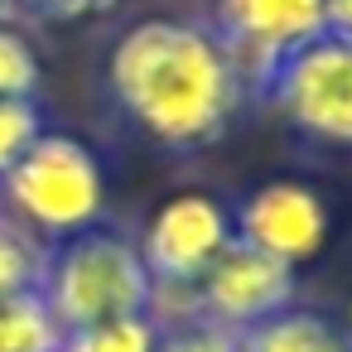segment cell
I'll return each mask as SVG.
<instances>
[{"label":"cell","instance_id":"cell-1","mask_svg":"<svg viewBox=\"0 0 352 352\" xmlns=\"http://www.w3.org/2000/svg\"><path fill=\"white\" fill-rule=\"evenodd\" d=\"M107 92L116 111L169 155L212 150L246 102V87L217 34L169 15L135 20L111 44Z\"/></svg>","mask_w":352,"mask_h":352},{"label":"cell","instance_id":"cell-2","mask_svg":"<svg viewBox=\"0 0 352 352\" xmlns=\"http://www.w3.org/2000/svg\"><path fill=\"white\" fill-rule=\"evenodd\" d=\"M0 203L30 236L58 246L107 217V174L87 140L68 131H44L10 174H0Z\"/></svg>","mask_w":352,"mask_h":352},{"label":"cell","instance_id":"cell-3","mask_svg":"<svg viewBox=\"0 0 352 352\" xmlns=\"http://www.w3.org/2000/svg\"><path fill=\"white\" fill-rule=\"evenodd\" d=\"M39 299L49 304L54 323L63 333L150 314L155 285L140 265V251L131 236L111 227H87L58 246H49L44 275H39Z\"/></svg>","mask_w":352,"mask_h":352},{"label":"cell","instance_id":"cell-4","mask_svg":"<svg viewBox=\"0 0 352 352\" xmlns=\"http://www.w3.org/2000/svg\"><path fill=\"white\" fill-rule=\"evenodd\" d=\"M232 241H236L232 208L217 193L188 188V193H169L145 217L135 251L155 285V299H184ZM155 299H150V309H155Z\"/></svg>","mask_w":352,"mask_h":352},{"label":"cell","instance_id":"cell-5","mask_svg":"<svg viewBox=\"0 0 352 352\" xmlns=\"http://www.w3.org/2000/svg\"><path fill=\"white\" fill-rule=\"evenodd\" d=\"M232 58L246 97H261L285 58L328 34L323 0H212L208 25Z\"/></svg>","mask_w":352,"mask_h":352},{"label":"cell","instance_id":"cell-6","mask_svg":"<svg viewBox=\"0 0 352 352\" xmlns=\"http://www.w3.org/2000/svg\"><path fill=\"white\" fill-rule=\"evenodd\" d=\"M261 102H270L299 135L352 150V39L318 34L304 44L280 63Z\"/></svg>","mask_w":352,"mask_h":352},{"label":"cell","instance_id":"cell-7","mask_svg":"<svg viewBox=\"0 0 352 352\" xmlns=\"http://www.w3.org/2000/svg\"><path fill=\"white\" fill-rule=\"evenodd\" d=\"M294 289H299V270L246 246V241H232L208 270L203 280L174 299L179 304V323H212V328H227V333H246L251 323L280 314L294 304Z\"/></svg>","mask_w":352,"mask_h":352},{"label":"cell","instance_id":"cell-8","mask_svg":"<svg viewBox=\"0 0 352 352\" xmlns=\"http://www.w3.org/2000/svg\"><path fill=\"white\" fill-rule=\"evenodd\" d=\"M328 227H333V217H328L323 193L299 179H270L232 208L236 241H246L294 270L309 265L328 246Z\"/></svg>","mask_w":352,"mask_h":352},{"label":"cell","instance_id":"cell-9","mask_svg":"<svg viewBox=\"0 0 352 352\" xmlns=\"http://www.w3.org/2000/svg\"><path fill=\"white\" fill-rule=\"evenodd\" d=\"M236 352H352V338L328 314L289 304L236 333Z\"/></svg>","mask_w":352,"mask_h":352},{"label":"cell","instance_id":"cell-10","mask_svg":"<svg viewBox=\"0 0 352 352\" xmlns=\"http://www.w3.org/2000/svg\"><path fill=\"white\" fill-rule=\"evenodd\" d=\"M63 328L54 323L39 289L0 299V352H58Z\"/></svg>","mask_w":352,"mask_h":352},{"label":"cell","instance_id":"cell-11","mask_svg":"<svg viewBox=\"0 0 352 352\" xmlns=\"http://www.w3.org/2000/svg\"><path fill=\"white\" fill-rule=\"evenodd\" d=\"M160 333L164 328L150 314H131V318H111V323L63 333L58 352H160Z\"/></svg>","mask_w":352,"mask_h":352},{"label":"cell","instance_id":"cell-12","mask_svg":"<svg viewBox=\"0 0 352 352\" xmlns=\"http://www.w3.org/2000/svg\"><path fill=\"white\" fill-rule=\"evenodd\" d=\"M44 261H49V246L39 236H30L15 217L0 212V299L39 289Z\"/></svg>","mask_w":352,"mask_h":352},{"label":"cell","instance_id":"cell-13","mask_svg":"<svg viewBox=\"0 0 352 352\" xmlns=\"http://www.w3.org/2000/svg\"><path fill=\"white\" fill-rule=\"evenodd\" d=\"M44 111L34 97H0V174H10L15 160L44 135Z\"/></svg>","mask_w":352,"mask_h":352},{"label":"cell","instance_id":"cell-14","mask_svg":"<svg viewBox=\"0 0 352 352\" xmlns=\"http://www.w3.org/2000/svg\"><path fill=\"white\" fill-rule=\"evenodd\" d=\"M39 92V54L25 34L0 25V97H34Z\"/></svg>","mask_w":352,"mask_h":352},{"label":"cell","instance_id":"cell-15","mask_svg":"<svg viewBox=\"0 0 352 352\" xmlns=\"http://www.w3.org/2000/svg\"><path fill=\"white\" fill-rule=\"evenodd\" d=\"M160 352H236V333L212 323H174L160 333Z\"/></svg>","mask_w":352,"mask_h":352},{"label":"cell","instance_id":"cell-16","mask_svg":"<svg viewBox=\"0 0 352 352\" xmlns=\"http://www.w3.org/2000/svg\"><path fill=\"white\" fill-rule=\"evenodd\" d=\"M30 6L39 20H54V25H78V20H97L107 10H116L121 0H20Z\"/></svg>","mask_w":352,"mask_h":352},{"label":"cell","instance_id":"cell-17","mask_svg":"<svg viewBox=\"0 0 352 352\" xmlns=\"http://www.w3.org/2000/svg\"><path fill=\"white\" fill-rule=\"evenodd\" d=\"M323 20H328V34L352 39V0H323Z\"/></svg>","mask_w":352,"mask_h":352},{"label":"cell","instance_id":"cell-18","mask_svg":"<svg viewBox=\"0 0 352 352\" xmlns=\"http://www.w3.org/2000/svg\"><path fill=\"white\" fill-rule=\"evenodd\" d=\"M0 6H6V0H0Z\"/></svg>","mask_w":352,"mask_h":352}]
</instances>
